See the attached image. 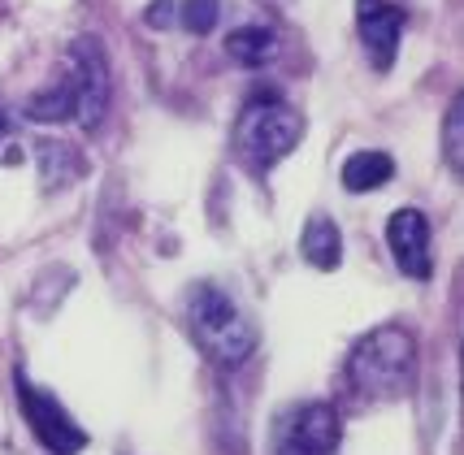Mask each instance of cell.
I'll list each match as a JSON object with an SVG mask.
<instances>
[{"instance_id":"obj_1","label":"cell","mask_w":464,"mask_h":455,"mask_svg":"<svg viewBox=\"0 0 464 455\" xmlns=\"http://www.w3.org/2000/svg\"><path fill=\"white\" fill-rule=\"evenodd\" d=\"M347 382L361 399L395 403L417 386V338L404 325H378L347 356Z\"/></svg>"},{"instance_id":"obj_2","label":"cell","mask_w":464,"mask_h":455,"mask_svg":"<svg viewBox=\"0 0 464 455\" xmlns=\"http://www.w3.org/2000/svg\"><path fill=\"white\" fill-rule=\"evenodd\" d=\"M187 330L218 369H239L243 360H252L256 343H261L252 317L213 282H200L187 291Z\"/></svg>"},{"instance_id":"obj_3","label":"cell","mask_w":464,"mask_h":455,"mask_svg":"<svg viewBox=\"0 0 464 455\" xmlns=\"http://www.w3.org/2000/svg\"><path fill=\"white\" fill-rule=\"evenodd\" d=\"M235 139H239V152L256 169H269L283 157L295 152V143L304 139V118L286 104H265V100H252L247 109L235 121Z\"/></svg>"},{"instance_id":"obj_4","label":"cell","mask_w":464,"mask_h":455,"mask_svg":"<svg viewBox=\"0 0 464 455\" xmlns=\"http://www.w3.org/2000/svg\"><path fill=\"white\" fill-rule=\"evenodd\" d=\"M65 79L74 87V118L82 121V131H96L104 109H109V57H104V44L96 35H82L70 44Z\"/></svg>"},{"instance_id":"obj_5","label":"cell","mask_w":464,"mask_h":455,"mask_svg":"<svg viewBox=\"0 0 464 455\" xmlns=\"http://www.w3.org/2000/svg\"><path fill=\"white\" fill-rule=\"evenodd\" d=\"M18 403L26 425H31V434L40 438L48 455H79L87 447V430L61 408V399L40 391L26 373H18Z\"/></svg>"},{"instance_id":"obj_6","label":"cell","mask_w":464,"mask_h":455,"mask_svg":"<svg viewBox=\"0 0 464 455\" xmlns=\"http://www.w3.org/2000/svg\"><path fill=\"white\" fill-rule=\"evenodd\" d=\"M339 438H343L339 412L330 403H308L283 421L278 447H283V455H330L339 451Z\"/></svg>"},{"instance_id":"obj_7","label":"cell","mask_w":464,"mask_h":455,"mask_svg":"<svg viewBox=\"0 0 464 455\" xmlns=\"http://www.w3.org/2000/svg\"><path fill=\"white\" fill-rule=\"evenodd\" d=\"M404 9L391 0H356V31L373 70H391L400 57V35H404Z\"/></svg>"},{"instance_id":"obj_8","label":"cell","mask_w":464,"mask_h":455,"mask_svg":"<svg viewBox=\"0 0 464 455\" xmlns=\"http://www.w3.org/2000/svg\"><path fill=\"white\" fill-rule=\"evenodd\" d=\"M386 247L400 265L404 277H425L434 274V252H430V221L417 213V208H400L395 218L386 221Z\"/></svg>"},{"instance_id":"obj_9","label":"cell","mask_w":464,"mask_h":455,"mask_svg":"<svg viewBox=\"0 0 464 455\" xmlns=\"http://www.w3.org/2000/svg\"><path fill=\"white\" fill-rule=\"evenodd\" d=\"M300 252L322 274L339 269V260H343V235H339V226L325 218V213L308 218V226H304V235H300Z\"/></svg>"},{"instance_id":"obj_10","label":"cell","mask_w":464,"mask_h":455,"mask_svg":"<svg viewBox=\"0 0 464 455\" xmlns=\"http://www.w3.org/2000/svg\"><path fill=\"white\" fill-rule=\"evenodd\" d=\"M391 179H395V160L386 157V152H356V157L343 160V187L356 191V196L378 191V187H386Z\"/></svg>"},{"instance_id":"obj_11","label":"cell","mask_w":464,"mask_h":455,"mask_svg":"<svg viewBox=\"0 0 464 455\" xmlns=\"http://www.w3.org/2000/svg\"><path fill=\"white\" fill-rule=\"evenodd\" d=\"M226 48H230V57L239 61V65L261 70V65H269L274 53H278V35H274L269 26H239V31L226 40Z\"/></svg>"},{"instance_id":"obj_12","label":"cell","mask_w":464,"mask_h":455,"mask_svg":"<svg viewBox=\"0 0 464 455\" xmlns=\"http://www.w3.org/2000/svg\"><path fill=\"white\" fill-rule=\"evenodd\" d=\"M26 118H35V121H70L74 118V87H70V79L61 74L53 87L35 92V96L26 100Z\"/></svg>"},{"instance_id":"obj_13","label":"cell","mask_w":464,"mask_h":455,"mask_svg":"<svg viewBox=\"0 0 464 455\" xmlns=\"http://www.w3.org/2000/svg\"><path fill=\"white\" fill-rule=\"evenodd\" d=\"M218 14H222V0H182V31L187 35H208L218 26Z\"/></svg>"},{"instance_id":"obj_14","label":"cell","mask_w":464,"mask_h":455,"mask_svg":"<svg viewBox=\"0 0 464 455\" xmlns=\"http://www.w3.org/2000/svg\"><path fill=\"white\" fill-rule=\"evenodd\" d=\"M447 160H451L456 174L464 169V109H460V100L447 109Z\"/></svg>"},{"instance_id":"obj_15","label":"cell","mask_w":464,"mask_h":455,"mask_svg":"<svg viewBox=\"0 0 464 455\" xmlns=\"http://www.w3.org/2000/svg\"><path fill=\"white\" fill-rule=\"evenodd\" d=\"M169 18H174V5H169V0H157V5L148 9V22H152V26H165Z\"/></svg>"}]
</instances>
